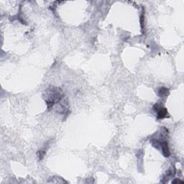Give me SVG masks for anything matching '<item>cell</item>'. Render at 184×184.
I'll use <instances>...</instances> for the list:
<instances>
[{
	"label": "cell",
	"instance_id": "cell-1",
	"mask_svg": "<svg viewBox=\"0 0 184 184\" xmlns=\"http://www.w3.org/2000/svg\"><path fill=\"white\" fill-rule=\"evenodd\" d=\"M45 99L46 102L47 109L49 110L55 104H58L63 98V94L62 90L57 87H50L45 91Z\"/></svg>",
	"mask_w": 184,
	"mask_h": 184
},
{
	"label": "cell",
	"instance_id": "cell-2",
	"mask_svg": "<svg viewBox=\"0 0 184 184\" xmlns=\"http://www.w3.org/2000/svg\"><path fill=\"white\" fill-rule=\"evenodd\" d=\"M154 110L157 112V116L158 120H162V119L168 117V114L167 109L160 105L159 104H157L154 106Z\"/></svg>",
	"mask_w": 184,
	"mask_h": 184
},
{
	"label": "cell",
	"instance_id": "cell-3",
	"mask_svg": "<svg viewBox=\"0 0 184 184\" xmlns=\"http://www.w3.org/2000/svg\"><path fill=\"white\" fill-rule=\"evenodd\" d=\"M159 145L161 147L162 149V152H163V155L165 157L168 158L170 156V150L168 148V142L167 141H162L159 142Z\"/></svg>",
	"mask_w": 184,
	"mask_h": 184
},
{
	"label": "cell",
	"instance_id": "cell-4",
	"mask_svg": "<svg viewBox=\"0 0 184 184\" xmlns=\"http://www.w3.org/2000/svg\"><path fill=\"white\" fill-rule=\"evenodd\" d=\"M169 94L168 89L165 88V87H162L158 90V96L160 97H165Z\"/></svg>",
	"mask_w": 184,
	"mask_h": 184
},
{
	"label": "cell",
	"instance_id": "cell-5",
	"mask_svg": "<svg viewBox=\"0 0 184 184\" xmlns=\"http://www.w3.org/2000/svg\"><path fill=\"white\" fill-rule=\"evenodd\" d=\"M183 183V181H181V180L179 179H175L174 181H172V183H174V184H176V183Z\"/></svg>",
	"mask_w": 184,
	"mask_h": 184
}]
</instances>
